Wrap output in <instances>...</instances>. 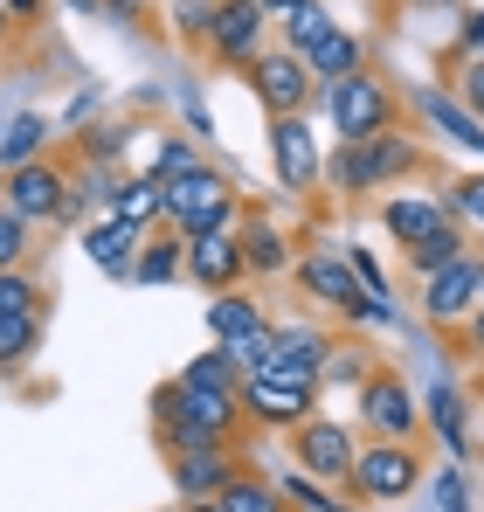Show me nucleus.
<instances>
[{"label": "nucleus", "mask_w": 484, "mask_h": 512, "mask_svg": "<svg viewBox=\"0 0 484 512\" xmlns=\"http://www.w3.org/2000/svg\"><path fill=\"white\" fill-rule=\"evenodd\" d=\"M277 173H284V187H312L319 180V146H312V125L298 111L277 125Z\"/></svg>", "instance_id": "10"}, {"label": "nucleus", "mask_w": 484, "mask_h": 512, "mask_svg": "<svg viewBox=\"0 0 484 512\" xmlns=\"http://www.w3.org/2000/svg\"><path fill=\"white\" fill-rule=\"evenodd\" d=\"M187 270H194L201 284H229V277L242 270V243L229 236V229H208V236L187 243Z\"/></svg>", "instance_id": "14"}, {"label": "nucleus", "mask_w": 484, "mask_h": 512, "mask_svg": "<svg viewBox=\"0 0 484 512\" xmlns=\"http://www.w3.org/2000/svg\"><path fill=\"white\" fill-rule=\"evenodd\" d=\"M305 284L319 291L325 305H339V312H360V305H367V284H360L353 263H339V256H312V263H305Z\"/></svg>", "instance_id": "15"}, {"label": "nucleus", "mask_w": 484, "mask_h": 512, "mask_svg": "<svg viewBox=\"0 0 484 512\" xmlns=\"http://www.w3.org/2000/svg\"><path fill=\"white\" fill-rule=\"evenodd\" d=\"M83 256H90L104 277H132V270H139V229H132L125 215H104V222L83 229Z\"/></svg>", "instance_id": "4"}, {"label": "nucleus", "mask_w": 484, "mask_h": 512, "mask_svg": "<svg viewBox=\"0 0 484 512\" xmlns=\"http://www.w3.org/2000/svg\"><path fill=\"white\" fill-rule=\"evenodd\" d=\"M464 35H471V49H484V7L471 14V21H464Z\"/></svg>", "instance_id": "38"}, {"label": "nucleus", "mask_w": 484, "mask_h": 512, "mask_svg": "<svg viewBox=\"0 0 484 512\" xmlns=\"http://www.w3.org/2000/svg\"><path fill=\"white\" fill-rule=\"evenodd\" d=\"M305 63L319 70L325 84H346V77H360V42L332 28V35H325V42H319V49H312V56H305Z\"/></svg>", "instance_id": "23"}, {"label": "nucleus", "mask_w": 484, "mask_h": 512, "mask_svg": "<svg viewBox=\"0 0 484 512\" xmlns=\"http://www.w3.org/2000/svg\"><path fill=\"white\" fill-rule=\"evenodd\" d=\"M166 222H180L187 236H208V229H229V180L215 167L187 173L166 187Z\"/></svg>", "instance_id": "1"}, {"label": "nucleus", "mask_w": 484, "mask_h": 512, "mask_svg": "<svg viewBox=\"0 0 484 512\" xmlns=\"http://www.w3.org/2000/svg\"><path fill=\"white\" fill-rule=\"evenodd\" d=\"M208 35H215L222 56H249L256 35H263V7H256V0H222L215 21H208Z\"/></svg>", "instance_id": "13"}, {"label": "nucleus", "mask_w": 484, "mask_h": 512, "mask_svg": "<svg viewBox=\"0 0 484 512\" xmlns=\"http://www.w3.org/2000/svg\"><path fill=\"white\" fill-rule=\"evenodd\" d=\"M0 28H7V7H0Z\"/></svg>", "instance_id": "43"}, {"label": "nucleus", "mask_w": 484, "mask_h": 512, "mask_svg": "<svg viewBox=\"0 0 484 512\" xmlns=\"http://www.w3.org/2000/svg\"><path fill=\"white\" fill-rule=\"evenodd\" d=\"M180 263H187V256L173 250V243H153V250L139 256V270H132V277H139V284H146V291H153V284H166V277H173V270H180Z\"/></svg>", "instance_id": "30"}, {"label": "nucleus", "mask_w": 484, "mask_h": 512, "mask_svg": "<svg viewBox=\"0 0 484 512\" xmlns=\"http://www.w3.org/2000/svg\"><path fill=\"white\" fill-rule=\"evenodd\" d=\"M305 402H312V381H291V374H256L249 381V409L263 423H298Z\"/></svg>", "instance_id": "8"}, {"label": "nucleus", "mask_w": 484, "mask_h": 512, "mask_svg": "<svg viewBox=\"0 0 484 512\" xmlns=\"http://www.w3.org/2000/svg\"><path fill=\"white\" fill-rule=\"evenodd\" d=\"M305 70H312L305 56L277 49V56H263V63H256V90H263V97H270V104H277V111L291 118V111L305 104Z\"/></svg>", "instance_id": "11"}, {"label": "nucleus", "mask_w": 484, "mask_h": 512, "mask_svg": "<svg viewBox=\"0 0 484 512\" xmlns=\"http://www.w3.org/2000/svg\"><path fill=\"white\" fill-rule=\"evenodd\" d=\"M7 208H14L21 222H42V215H63V208H70V187H63V173H49L35 160V167H21L7 180Z\"/></svg>", "instance_id": "5"}, {"label": "nucleus", "mask_w": 484, "mask_h": 512, "mask_svg": "<svg viewBox=\"0 0 484 512\" xmlns=\"http://www.w3.org/2000/svg\"><path fill=\"white\" fill-rule=\"evenodd\" d=\"M429 423L450 436V450L464 443V395H457L450 381H436V388H429Z\"/></svg>", "instance_id": "26"}, {"label": "nucleus", "mask_w": 484, "mask_h": 512, "mask_svg": "<svg viewBox=\"0 0 484 512\" xmlns=\"http://www.w3.org/2000/svg\"><path fill=\"white\" fill-rule=\"evenodd\" d=\"M256 7H263V14H298L305 0H256Z\"/></svg>", "instance_id": "39"}, {"label": "nucleus", "mask_w": 484, "mask_h": 512, "mask_svg": "<svg viewBox=\"0 0 484 512\" xmlns=\"http://www.w3.org/2000/svg\"><path fill=\"white\" fill-rule=\"evenodd\" d=\"M471 333H478V346H484V312H478V326H471Z\"/></svg>", "instance_id": "42"}, {"label": "nucleus", "mask_w": 484, "mask_h": 512, "mask_svg": "<svg viewBox=\"0 0 484 512\" xmlns=\"http://www.w3.org/2000/svg\"><path fill=\"white\" fill-rule=\"evenodd\" d=\"M208 326H215V340H222V346H242V340L263 333V319H256L249 298H215V305H208Z\"/></svg>", "instance_id": "22"}, {"label": "nucleus", "mask_w": 484, "mask_h": 512, "mask_svg": "<svg viewBox=\"0 0 484 512\" xmlns=\"http://www.w3.org/2000/svg\"><path fill=\"white\" fill-rule=\"evenodd\" d=\"M353 485H360L367 499H402L408 485H415V457H408V450H395V443L360 450V457H353Z\"/></svg>", "instance_id": "7"}, {"label": "nucleus", "mask_w": 484, "mask_h": 512, "mask_svg": "<svg viewBox=\"0 0 484 512\" xmlns=\"http://www.w3.org/2000/svg\"><path fill=\"white\" fill-rule=\"evenodd\" d=\"M284 35H291V56H312L325 35H332V14H325L319 0H305L298 14H284Z\"/></svg>", "instance_id": "24"}, {"label": "nucleus", "mask_w": 484, "mask_h": 512, "mask_svg": "<svg viewBox=\"0 0 484 512\" xmlns=\"http://www.w3.org/2000/svg\"><path fill=\"white\" fill-rule=\"evenodd\" d=\"M402 167H408V146L395 132H381V139H360V146L339 153V187H374V180H388Z\"/></svg>", "instance_id": "6"}, {"label": "nucleus", "mask_w": 484, "mask_h": 512, "mask_svg": "<svg viewBox=\"0 0 484 512\" xmlns=\"http://www.w3.org/2000/svg\"><path fill=\"white\" fill-rule=\"evenodd\" d=\"M0 7H14V14H28V7H35V0H0Z\"/></svg>", "instance_id": "40"}, {"label": "nucleus", "mask_w": 484, "mask_h": 512, "mask_svg": "<svg viewBox=\"0 0 484 512\" xmlns=\"http://www.w3.org/2000/svg\"><path fill=\"white\" fill-rule=\"evenodd\" d=\"M14 312H35V284L21 270H0V319H14Z\"/></svg>", "instance_id": "34"}, {"label": "nucleus", "mask_w": 484, "mask_h": 512, "mask_svg": "<svg viewBox=\"0 0 484 512\" xmlns=\"http://www.w3.org/2000/svg\"><path fill=\"white\" fill-rule=\"evenodd\" d=\"M118 7H125V0H118Z\"/></svg>", "instance_id": "45"}, {"label": "nucleus", "mask_w": 484, "mask_h": 512, "mask_svg": "<svg viewBox=\"0 0 484 512\" xmlns=\"http://www.w3.org/2000/svg\"><path fill=\"white\" fill-rule=\"evenodd\" d=\"M215 506L222 512H277V492H270V485H249V478H229V485L215 492Z\"/></svg>", "instance_id": "28"}, {"label": "nucleus", "mask_w": 484, "mask_h": 512, "mask_svg": "<svg viewBox=\"0 0 484 512\" xmlns=\"http://www.w3.org/2000/svg\"><path fill=\"white\" fill-rule=\"evenodd\" d=\"M111 215H125L132 229H146L153 215H166V187H160V180H118V194H111Z\"/></svg>", "instance_id": "20"}, {"label": "nucleus", "mask_w": 484, "mask_h": 512, "mask_svg": "<svg viewBox=\"0 0 484 512\" xmlns=\"http://www.w3.org/2000/svg\"><path fill=\"white\" fill-rule=\"evenodd\" d=\"M381 222H388V236H402L408 250H415L422 236H436V229H443V208H436V201H388V215H381Z\"/></svg>", "instance_id": "21"}, {"label": "nucleus", "mask_w": 484, "mask_h": 512, "mask_svg": "<svg viewBox=\"0 0 484 512\" xmlns=\"http://www.w3.org/2000/svg\"><path fill=\"white\" fill-rule=\"evenodd\" d=\"M242 263H256V270H284V243H277V229H249Z\"/></svg>", "instance_id": "33"}, {"label": "nucleus", "mask_w": 484, "mask_h": 512, "mask_svg": "<svg viewBox=\"0 0 484 512\" xmlns=\"http://www.w3.org/2000/svg\"><path fill=\"white\" fill-rule=\"evenodd\" d=\"M422 111H429V125H436V132H450L457 146H471V153H484V125L471 118V111H464V104H450L443 90H422Z\"/></svg>", "instance_id": "18"}, {"label": "nucleus", "mask_w": 484, "mask_h": 512, "mask_svg": "<svg viewBox=\"0 0 484 512\" xmlns=\"http://www.w3.org/2000/svg\"><path fill=\"white\" fill-rule=\"evenodd\" d=\"M429 492H436V512H464V478H457V471H436Z\"/></svg>", "instance_id": "35"}, {"label": "nucleus", "mask_w": 484, "mask_h": 512, "mask_svg": "<svg viewBox=\"0 0 484 512\" xmlns=\"http://www.w3.org/2000/svg\"><path fill=\"white\" fill-rule=\"evenodd\" d=\"M42 139H49V118H42V111H21V118H7V132H0V160H7V173L35 167Z\"/></svg>", "instance_id": "17"}, {"label": "nucleus", "mask_w": 484, "mask_h": 512, "mask_svg": "<svg viewBox=\"0 0 484 512\" xmlns=\"http://www.w3.org/2000/svg\"><path fill=\"white\" fill-rule=\"evenodd\" d=\"M180 388H215V395H236V360H229V346H222V353H201V360L180 374Z\"/></svg>", "instance_id": "25"}, {"label": "nucleus", "mask_w": 484, "mask_h": 512, "mask_svg": "<svg viewBox=\"0 0 484 512\" xmlns=\"http://www.w3.org/2000/svg\"><path fill=\"white\" fill-rule=\"evenodd\" d=\"M367 423L388 429V436H402V429L415 423V402H408L402 381H374V388H367Z\"/></svg>", "instance_id": "19"}, {"label": "nucleus", "mask_w": 484, "mask_h": 512, "mask_svg": "<svg viewBox=\"0 0 484 512\" xmlns=\"http://www.w3.org/2000/svg\"><path fill=\"white\" fill-rule=\"evenodd\" d=\"M236 423V395H215V388H173V436L187 450H208L222 443Z\"/></svg>", "instance_id": "2"}, {"label": "nucleus", "mask_w": 484, "mask_h": 512, "mask_svg": "<svg viewBox=\"0 0 484 512\" xmlns=\"http://www.w3.org/2000/svg\"><path fill=\"white\" fill-rule=\"evenodd\" d=\"M187 173H201L194 146H187V139H166V146H160V173H153V180H160V187H173V180H187Z\"/></svg>", "instance_id": "31"}, {"label": "nucleus", "mask_w": 484, "mask_h": 512, "mask_svg": "<svg viewBox=\"0 0 484 512\" xmlns=\"http://www.w3.org/2000/svg\"><path fill=\"white\" fill-rule=\"evenodd\" d=\"M415 270H429V277H436V270H450V263H464V243H457V236H450V229H436V236H422V243H415Z\"/></svg>", "instance_id": "29"}, {"label": "nucleus", "mask_w": 484, "mask_h": 512, "mask_svg": "<svg viewBox=\"0 0 484 512\" xmlns=\"http://www.w3.org/2000/svg\"><path fill=\"white\" fill-rule=\"evenodd\" d=\"M70 7H77V14H90V7H97V0H70Z\"/></svg>", "instance_id": "41"}, {"label": "nucleus", "mask_w": 484, "mask_h": 512, "mask_svg": "<svg viewBox=\"0 0 484 512\" xmlns=\"http://www.w3.org/2000/svg\"><path fill=\"white\" fill-rule=\"evenodd\" d=\"M0 132H7V118H0Z\"/></svg>", "instance_id": "44"}, {"label": "nucleus", "mask_w": 484, "mask_h": 512, "mask_svg": "<svg viewBox=\"0 0 484 512\" xmlns=\"http://www.w3.org/2000/svg\"><path fill=\"white\" fill-rule=\"evenodd\" d=\"M42 333V319L35 312H14V319H0V367H14V360H28V346Z\"/></svg>", "instance_id": "27"}, {"label": "nucleus", "mask_w": 484, "mask_h": 512, "mask_svg": "<svg viewBox=\"0 0 484 512\" xmlns=\"http://www.w3.org/2000/svg\"><path fill=\"white\" fill-rule=\"evenodd\" d=\"M21 250H28V222L0 201V270H14V263H21Z\"/></svg>", "instance_id": "32"}, {"label": "nucleus", "mask_w": 484, "mask_h": 512, "mask_svg": "<svg viewBox=\"0 0 484 512\" xmlns=\"http://www.w3.org/2000/svg\"><path fill=\"white\" fill-rule=\"evenodd\" d=\"M332 125H339V139L346 146H360V139H381V125H388V97L374 77H346V84H332Z\"/></svg>", "instance_id": "3"}, {"label": "nucleus", "mask_w": 484, "mask_h": 512, "mask_svg": "<svg viewBox=\"0 0 484 512\" xmlns=\"http://www.w3.org/2000/svg\"><path fill=\"white\" fill-rule=\"evenodd\" d=\"M471 291H484V270L478 263H450V270L429 277L422 305H429V319H457V312H471Z\"/></svg>", "instance_id": "12"}, {"label": "nucleus", "mask_w": 484, "mask_h": 512, "mask_svg": "<svg viewBox=\"0 0 484 512\" xmlns=\"http://www.w3.org/2000/svg\"><path fill=\"white\" fill-rule=\"evenodd\" d=\"M457 201H464V208H471V215H478V222H484V180H471V187H464Z\"/></svg>", "instance_id": "37"}, {"label": "nucleus", "mask_w": 484, "mask_h": 512, "mask_svg": "<svg viewBox=\"0 0 484 512\" xmlns=\"http://www.w3.org/2000/svg\"><path fill=\"white\" fill-rule=\"evenodd\" d=\"M464 90H471V104H478V118H484V63H471V70H464Z\"/></svg>", "instance_id": "36"}, {"label": "nucleus", "mask_w": 484, "mask_h": 512, "mask_svg": "<svg viewBox=\"0 0 484 512\" xmlns=\"http://www.w3.org/2000/svg\"><path fill=\"white\" fill-rule=\"evenodd\" d=\"M173 485L187 492V499H208V492H222L229 485V457L208 443V450H187L180 464H173Z\"/></svg>", "instance_id": "16"}, {"label": "nucleus", "mask_w": 484, "mask_h": 512, "mask_svg": "<svg viewBox=\"0 0 484 512\" xmlns=\"http://www.w3.org/2000/svg\"><path fill=\"white\" fill-rule=\"evenodd\" d=\"M298 457H305L312 478H346L360 450H353V436H346L339 423H312V429H305V443H298Z\"/></svg>", "instance_id": "9"}]
</instances>
